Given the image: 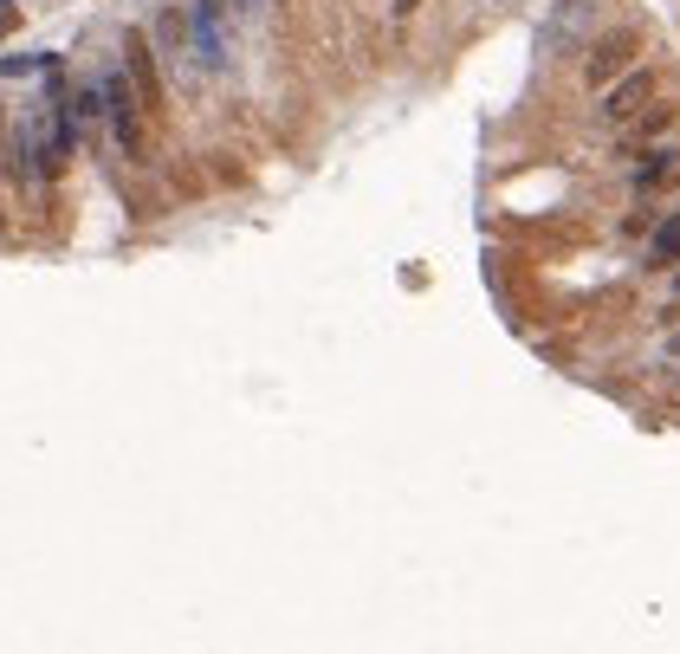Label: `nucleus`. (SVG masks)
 <instances>
[{"label":"nucleus","instance_id":"0eeeda50","mask_svg":"<svg viewBox=\"0 0 680 654\" xmlns=\"http://www.w3.org/2000/svg\"><path fill=\"white\" fill-rule=\"evenodd\" d=\"M674 117H680V104H661V98H655V104H648V111L629 124V136H622V143H629V149H635V143H655L661 130H674Z\"/></svg>","mask_w":680,"mask_h":654},{"label":"nucleus","instance_id":"9d476101","mask_svg":"<svg viewBox=\"0 0 680 654\" xmlns=\"http://www.w3.org/2000/svg\"><path fill=\"white\" fill-rule=\"evenodd\" d=\"M227 13V0H195V20H221Z\"/></svg>","mask_w":680,"mask_h":654},{"label":"nucleus","instance_id":"f03ea898","mask_svg":"<svg viewBox=\"0 0 680 654\" xmlns=\"http://www.w3.org/2000/svg\"><path fill=\"white\" fill-rule=\"evenodd\" d=\"M104 111H111V130H117V143H124V156H143V91L130 85V72H111L104 78Z\"/></svg>","mask_w":680,"mask_h":654},{"label":"nucleus","instance_id":"423d86ee","mask_svg":"<svg viewBox=\"0 0 680 654\" xmlns=\"http://www.w3.org/2000/svg\"><path fill=\"white\" fill-rule=\"evenodd\" d=\"M674 182H680V149H648L642 169H635V188H642V195H661V188H674Z\"/></svg>","mask_w":680,"mask_h":654},{"label":"nucleus","instance_id":"ddd939ff","mask_svg":"<svg viewBox=\"0 0 680 654\" xmlns=\"http://www.w3.org/2000/svg\"><path fill=\"white\" fill-rule=\"evenodd\" d=\"M272 7H285V0H272Z\"/></svg>","mask_w":680,"mask_h":654},{"label":"nucleus","instance_id":"9b49d317","mask_svg":"<svg viewBox=\"0 0 680 654\" xmlns=\"http://www.w3.org/2000/svg\"><path fill=\"white\" fill-rule=\"evenodd\" d=\"M421 7V0H396V7H389V13H396V20H408V13H415Z\"/></svg>","mask_w":680,"mask_h":654},{"label":"nucleus","instance_id":"f257e3e1","mask_svg":"<svg viewBox=\"0 0 680 654\" xmlns=\"http://www.w3.org/2000/svg\"><path fill=\"white\" fill-rule=\"evenodd\" d=\"M635 59H642V33H635V26H616V33H603L590 52H583V85L609 91L622 72H635Z\"/></svg>","mask_w":680,"mask_h":654},{"label":"nucleus","instance_id":"4468645a","mask_svg":"<svg viewBox=\"0 0 680 654\" xmlns=\"http://www.w3.org/2000/svg\"><path fill=\"white\" fill-rule=\"evenodd\" d=\"M0 130H7V124H0Z\"/></svg>","mask_w":680,"mask_h":654},{"label":"nucleus","instance_id":"7ed1b4c3","mask_svg":"<svg viewBox=\"0 0 680 654\" xmlns=\"http://www.w3.org/2000/svg\"><path fill=\"white\" fill-rule=\"evenodd\" d=\"M655 91H661V78L648 72V65H635V72H622L616 85L603 91V124H635V117L648 111V104H655Z\"/></svg>","mask_w":680,"mask_h":654},{"label":"nucleus","instance_id":"1a4fd4ad","mask_svg":"<svg viewBox=\"0 0 680 654\" xmlns=\"http://www.w3.org/2000/svg\"><path fill=\"white\" fill-rule=\"evenodd\" d=\"M156 39H162V52H169V59H188V13H182V7H162Z\"/></svg>","mask_w":680,"mask_h":654},{"label":"nucleus","instance_id":"39448f33","mask_svg":"<svg viewBox=\"0 0 680 654\" xmlns=\"http://www.w3.org/2000/svg\"><path fill=\"white\" fill-rule=\"evenodd\" d=\"M72 143H78V117L72 111H52L46 124V143H39V175H65V162H72Z\"/></svg>","mask_w":680,"mask_h":654},{"label":"nucleus","instance_id":"6e6552de","mask_svg":"<svg viewBox=\"0 0 680 654\" xmlns=\"http://www.w3.org/2000/svg\"><path fill=\"white\" fill-rule=\"evenodd\" d=\"M648 260H655V266H680V208L648 234Z\"/></svg>","mask_w":680,"mask_h":654},{"label":"nucleus","instance_id":"f8f14e48","mask_svg":"<svg viewBox=\"0 0 680 654\" xmlns=\"http://www.w3.org/2000/svg\"><path fill=\"white\" fill-rule=\"evenodd\" d=\"M7 26H13V0H0V33H7Z\"/></svg>","mask_w":680,"mask_h":654},{"label":"nucleus","instance_id":"20e7f679","mask_svg":"<svg viewBox=\"0 0 680 654\" xmlns=\"http://www.w3.org/2000/svg\"><path fill=\"white\" fill-rule=\"evenodd\" d=\"M124 72H130V85L143 91L149 117H156V111H162V78H156V52H149V33H143V26H130V33H124Z\"/></svg>","mask_w":680,"mask_h":654}]
</instances>
